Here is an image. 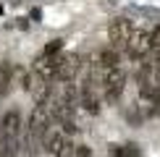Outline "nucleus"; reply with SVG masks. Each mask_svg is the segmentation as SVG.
<instances>
[{
	"label": "nucleus",
	"instance_id": "1",
	"mask_svg": "<svg viewBox=\"0 0 160 157\" xmlns=\"http://www.w3.org/2000/svg\"><path fill=\"white\" fill-rule=\"evenodd\" d=\"M123 87H126V74H123L121 65H116V68H105V71H102V78H100V92H102V100L108 102V105L121 102Z\"/></svg>",
	"mask_w": 160,
	"mask_h": 157
},
{
	"label": "nucleus",
	"instance_id": "2",
	"mask_svg": "<svg viewBox=\"0 0 160 157\" xmlns=\"http://www.w3.org/2000/svg\"><path fill=\"white\" fill-rule=\"evenodd\" d=\"M42 144L48 152H52L55 157H74L76 149H74V141L63 134L61 128H48L42 136Z\"/></svg>",
	"mask_w": 160,
	"mask_h": 157
},
{
	"label": "nucleus",
	"instance_id": "3",
	"mask_svg": "<svg viewBox=\"0 0 160 157\" xmlns=\"http://www.w3.org/2000/svg\"><path fill=\"white\" fill-rule=\"evenodd\" d=\"M100 100H102L100 84L92 81V78L87 76L82 81V87H79V105H82L89 115H100Z\"/></svg>",
	"mask_w": 160,
	"mask_h": 157
},
{
	"label": "nucleus",
	"instance_id": "4",
	"mask_svg": "<svg viewBox=\"0 0 160 157\" xmlns=\"http://www.w3.org/2000/svg\"><path fill=\"white\" fill-rule=\"evenodd\" d=\"M150 42H152V31L150 29H134L129 37V45H126V55L131 60H142V58L150 55Z\"/></svg>",
	"mask_w": 160,
	"mask_h": 157
},
{
	"label": "nucleus",
	"instance_id": "5",
	"mask_svg": "<svg viewBox=\"0 0 160 157\" xmlns=\"http://www.w3.org/2000/svg\"><path fill=\"white\" fill-rule=\"evenodd\" d=\"M131 31H134V26H131V21H129V18H123V16L113 18V21H110V26H108L110 47H116V50H126Z\"/></svg>",
	"mask_w": 160,
	"mask_h": 157
},
{
	"label": "nucleus",
	"instance_id": "6",
	"mask_svg": "<svg viewBox=\"0 0 160 157\" xmlns=\"http://www.w3.org/2000/svg\"><path fill=\"white\" fill-rule=\"evenodd\" d=\"M76 110L74 107H68V105H63V102H58V100H52V118L58 121V128L63 131L66 136H71V134H76V118H74Z\"/></svg>",
	"mask_w": 160,
	"mask_h": 157
},
{
	"label": "nucleus",
	"instance_id": "7",
	"mask_svg": "<svg viewBox=\"0 0 160 157\" xmlns=\"http://www.w3.org/2000/svg\"><path fill=\"white\" fill-rule=\"evenodd\" d=\"M45 131H48V113H45V105H37L29 115V123H26V136H29V144H37V139H42Z\"/></svg>",
	"mask_w": 160,
	"mask_h": 157
},
{
	"label": "nucleus",
	"instance_id": "8",
	"mask_svg": "<svg viewBox=\"0 0 160 157\" xmlns=\"http://www.w3.org/2000/svg\"><path fill=\"white\" fill-rule=\"evenodd\" d=\"M79 68H82V63H79V55L76 52H66L61 55V63H58V78L61 81H74V76L79 74Z\"/></svg>",
	"mask_w": 160,
	"mask_h": 157
},
{
	"label": "nucleus",
	"instance_id": "9",
	"mask_svg": "<svg viewBox=\"0 0 160 157\" xmlns=\"http://www.w3.org/2000/svg\"><path fill=\"white\" fill-rule=\"evenodd\" d=\"M58 63H61V55H39L34 60V74L45 81H50L58 74Z\"/></svg>",
	"mask_w": 160,
	"mask_h": 157
},
{
	"label": "nucleus",
	"instance_id": "10",
	"mask_svg": "<svg viewBox=\"0 0 160 157\" xmlns=\"http://www.w3.org/2000/svg\"><path fill=\"white\" fill-rule=\"evenodd\" d=\"M21 134V113L18 110H8L0 118V136H16Z\"/></svg>",
	"mask_w": 160,
	"mask_h": 157
},
{
	"label": "nucleus",
	"instance_id": "11",
	"mask_svg": "<svg viewBox=\"0 0 160 157\" xmlns=\"http://www.w3.org/2000/svg\"><path fill=\"white\" fill-rule=\"evenodd\" d=\"M55 100L76 110V107H79V89H76L71 81H61V87H58V97H55Z\"/></svg>",
	"mask_w": 160,
	"mask_h": 157
},
{
	"label": "nucleus",
	"instance_id": "12",
	"mask_svg": "<svg viewBox=\"0 0 160 157\" xmlns=\"http://www.w3.org/2000/svg\"><path fill=\"white\" fill-rule=\"evenodd\" d=\"M13 78H16V68H13L8 60H3V63H0V97H5L11 92Z\"/></svg>",
	"mask_w": 160,
	"mask_h": 157
},
{
	"label": "nucleus",
	"instance_id": "13",
	"mask_svg": "<svg viewBox=\"0 0 160 157\" xmlns=\"http://www.w3.org/2000/svg\"><path fill=\"white\" fill-rule=\"evenodd\" d=\"M32 97H34V105H48V100H50V84L45 81V78H34L32 81Z\"/></svg>",
	"mask_w": 160,
	"mask_h": 157
},
{
	"label": "nucleus",
	"instance_id": "14",
	"mask_svg": "<svg viewBox=\"0 0 160 157\" xmlns=\"http://www.w3.org/2000/svg\"><path fill=\"white\" fill-rule=\"evenodd\" d=\"M97 63H100V68H116V65H121V55H118V50L116 47H105V50H100L97 52Z\"/></svg>",
	"mask_w": 160,
	"mask_h": 157
},
{
	"label": "nucleus",
	"instance_id": "15",
	"mask_svg": "<svg viewBox=\"0 0 160 157\" xmlns=\"http://www.w3.org/2000/svg\"><path fill=\"white\" fill-rule=\"evenodd\" d=\"M18 155V139L16 136H0V157H16Z\"/></svg>",
	"mask_w": 160,
	"mask_h": 157
},
{
	"label": "nucleus",
	"instance_id": "16",
	"mask_svg": "<svg viewBox=\"0 0 160 157\" xmlns=\"http://www.w3.org/2000/svg\"><path fill=\"white\" fill-rule=\"evenodd\" d=\"M113 155H116V157H142V152H139L137 144H123V147H116V149H113Z\"/></svg>",
	"mask_w": 160,
	"mask_h": 157
},
{
	"label": "nucleus",
	"instance_id": "17",
	"mask_svg": "<svg viewBox=\"0 0 160 157\" xmlns=\"http://www.w3.org/2000/svg\"><path fill=\"white\" fill-rule=\"evenodd\" d=\"M61 50H63V39H50L42 47V55H61Z\"/></svg>",
	"mask_w": 160,
	"mask_h": 157
},
{
	"label": "nucleus",
	"instance_id": "18",
	"mask_svg": "<svg viewBox=\"0 0 160 157\" xmlns=\"http://www.w3.org/2000/svg\"><path fill=\"white\" fill-rule=\"evenodd\" d=\"M155 52H160V26H155V29H152V42H150V55H155Z\"/></svg>",
	"mask_w": 160,
	"mask_h": 157
},
{
	"label": "nucleus",
	"instance_id": "19",
	"mask_svg": "<svg viewBox=\"0 0 160 157\" xmlns=\"http://www.w3.org/2000/svg\"><path fill=\"white\" fill-rule=\"evenodd\" d=\"M126 118H129V123H142V115H139V105H131L129 110H126Z\"/></svg>",
	"mask_w": 160,
	"mask_h": 157
},
{
	"label": "nucleus",
	"instance_id": "20",
	"mask_svg": "<svg viewBox=\"0 0 160 157\" xmlns=\"http://www.w3.org/2000/svg\"><path fill=\"white\" fill-rule=\"evenodd\" d=\"M76 155H79V157H89V147H79Z\"/></svg>",
	"mask_w": 160,
	"mask_h": 157
},
{
	"label": "nucleus",
	"instance_id": "21",
	"mask_svg": "<svg viewBox=\"0 0 160 157\" xmlns=\"http://www.w3.org/2000/svg\"><path fill=\"white\" fill-rule=\"evenodd\" d=\"M0 13H3V5H0Z\"/></svg>",
	"mask_w": 160,
	"mask_h": 157
}]
</instances>
